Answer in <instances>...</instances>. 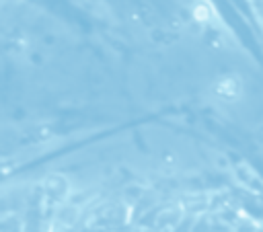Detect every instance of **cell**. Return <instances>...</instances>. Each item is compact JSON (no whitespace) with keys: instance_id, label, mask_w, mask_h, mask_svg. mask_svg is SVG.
<instances>
[{"instance_id":"obj_1","label":"cell","mask_w":263,"mask_h":232,"mask_svg":"<svg viewBox=\"0 0 263 232\" xmlns=\"http://www.w3.org/2000/svg\"><path fill=\"white\" fill-rule=\"evenodd\" d=\"M238 90H240V86H238L236 78H232V76H224V78H220L216 82V92L222 94V96H226V99L228 96H236Z\"/></svg>"}]
</instances>
